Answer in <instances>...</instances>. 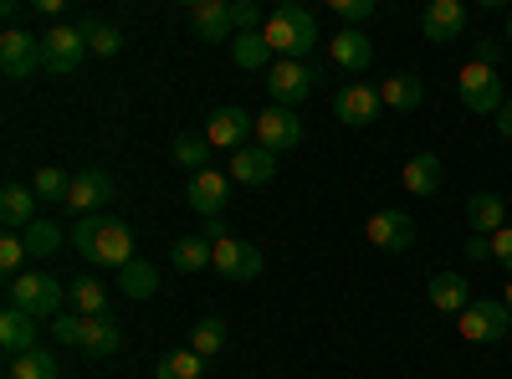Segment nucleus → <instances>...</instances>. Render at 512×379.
Masks as SVG:
<instances>
[{"mask_svg":"<svg viewBox=\"0 0 512 379\" xmlns=\"http://www.w3.org/2000/svg\"><path fill=\"white\" fill-rule=\"evenodd\" d=\"M72 246L88 262H98V267H118L123 272L128 262H134V231H128V221H118L113 210L108 216H82L72 226Z\"/></svg>","mask_w":512,"mask_h":379,"instance_id":"1","label":"nucleus"},{"mask_svg":"<svg viewBox=\"0 0 512 379\" xmlns=\"http://www.w3.org/2000/svg\"><path fill=\"white\" fill-rule=\"evenodd\" d=\"M420 31H425V41H456L461 31H466V6L461 0H431V6L420 11Z\"/></svg>","mask_w":512,"mask_h":379,"instance_id":"17","label":"nucleus"},{"mask_svg":"<svg viewBox=\"0 0 512 379\" xmlns=\"http://www.w3.org/2000/svg\"><path fill=\"white\" fill-rule=\"evenodd\" d=\"M210 149H216V144H210L205 139V129L200 134H175V139H169V159H175V164H185V170L190 175H200V170H210Z\"/></svg>","mask_w":512,"mask_h":379,"instance_id":"26","label":"nucleus"},{"mask_svg":"<svg viewBox=\"0 0 512 379\" xmlns=\"http://www.w3.org/2000/svg\"><path fill=\"white\" fill-rule=\"evenodd\" d=\"M118 287H123V298H134V303L154 298V292H159V272H154V262L134 257V262H128V267L118 272Z\"/></svg>","mask_w":512,"mask_h":379,"instance_id":"29","label":"nucleus"},{"mask_svg":"<svg viewBox=\"0 0 512 379\" xmlns=\"http://www.w3.org/2000/svg\"><path fill=\"white\" fill-rule=\"evenodd\" d=\"M420 98H425V82H420L415 72H395V77L379 88V103H384V108H400V113L420 108Z\"/></svg>","mask_w":512,"mask_h":379,"instance_id":"27","label":"nucleus"},{"mask_svg":"<svg viewBox=\"0 0 512 379\" xmlns=\"http://www.w3.org/2000/svg\"><path fill=\"white\" fill-rule=\"evenodd\" d=\"M77 31L88 36V52H98V57H118V52H123L118 26H108V21H98V16H82V21H77Z\"/></svg>","mask_w":512,"mask_h":379,"instance_id":"32","label":"nucleus"},{"mask_svg":"<svg viewBox=\"0 0 512 379\" xmlns=\"http://www.w3.org/2000/svg\"><path fill=\"white\" fill-rule=\"evenodd\" d=\"M36 339H41V328H36L31 313H21V308H6V313H0V349H6V359L31 354Z\"/></svg>","mask_w":512,"mask_h":379,"instance_id":"21","label":"nucleus"},{"mask_svg":"<svg viewBox=\"0 0 512 379\" xmlns=\"http://www.w3.org/2000/svg\"><path fill=\"white\" fill-rule=\"evenodd\" d=\"M231 16H236V36H241V31H262V26H267V11L256 6V0H236Z\"/></svg>","mask_w":512,"mask_h":379,"instance_id":"40","label":"nucleus"},{"mask_svg":"<svg viewBox=\"0 0 512 379\" xmlns=\"http://www.w3.org/2000/svg\"><path fill=\"white\" fill-rule=\"evenodd\" d=\"M82 323H88L82 313H62V318H52V328H47V333H52L57 344H72V349H77V344H82Z\"/></svg>","mask_w":512,"mask_h":379,"instance_id":"39","label":"nucleus"},{"mask_svg":"<svg viewBox=\"0 0 512 379\" xmlns=\"http://www.w3.org/2000/svg\"><path fill=\"white\" fill-rule=\"evenodd\" d=\"M200 236H205V241H210V246H216V241H226V236H231V231H226V221H221V216H216V221H205V231H200Z\"/></svg>","mask_w":512,"mask_h":379,"instance_id":"45","label":"nucleus"},{"mask_svg":"<svg viewBox=\"0 0 512 379\" xmlns=\"http://www.w3.org/2000/svg\"><path fill=\"white\" fill-rule=\"evenodd\" d=\"M62 303H67V287L47 272H21L6 282V308H21L31 313L36 323L41 318H62Z\"/></svg>","mask_w":512,"mask_h":379,"instance_id":"3","label":"nucleus"},{"mask_svg":"<svg viewBox=\"0 0 512 379\" xmlns=\"http://www.w3.org/2000/svg\"><path fill=\"white\" fill-rule=\"evenodd\" d=\"M328 57H333V67H344V72L359 77V72L374 62V47H369V36H364V31L349 26V31H338V36L328 41Z\"/></svg>","mask_w":512,"mask_h":379,"instance_id":"23","label":"nucleus"},{"mask_svg":"<svg viewBox=\"0 0 512 379\" xmlns=\"http://www.w3.org/2000/svg\"><path fill=\"white\" fill-rule=\"evenodd\" d=\"M323 82V72L313 62H287L277 57L272 72H267V93H272V108H297L303 98H313V88Z\"/></svg>","mask_w":512,"mask_h":379,"instance_id":"5","label":"nucleus"},{"mask_svg":"<svg viewBox=\"0 0 512 379\" xmlns=\"http://www.w3.org/2000/svg\"><path fill=\"white\" fill-rule=\"evenodd\" d=\"M507 41H512V16H507Z\"/></svg>","mask_w":512,"mask_h":379,"instance_id":"50","label":"nucleus"},{"mask_svg":"<svg viewBox=\"0 0 512 379\" xmlns=\"http://www.w3.org/2000/svg\"><path fill=\"white\" fill-rule=\"evenodd\" d=\"M400 185H405L410 195H420V200H431V195H441V185H446V164H441L431 149H420V154H410V159L400 164Z\"/></svg>","mask_w":512,"mask_h":379,"instance_id":"15","label":"nucleus"},{"mask_svg":"<svg viewBox=\"0 0 512 379\" xmlns=\"http://www.w3.org/2000/svg\"><path fill=\"white\" fill-rule=\"evenodd\" d=\"M492 262L507 267V277H512V226H502V231L492 236Z\"/></svg>","mask_w":512,"mask_h":379,"instance_id":"41","label":"nucleus"},{"mask_svg":"<svg viewBox=\"0 0 512 379\" xmlns=\"http://www.w3.org/2000/svg\"><path fill=\"white\" fill-rule=\"evenodd\" d=\"M379 88H369V82H344V88L333 93V113L338 123H349V129H369V123L379 118Z\"/></svg>","mask_w":512,"mask_h":379,"instance_id":"12","label":"nucleus"},{"mask_svg":"<svg viewBox=\"0 0 512 379\" xmlns=\"http://www.w3.org/2000/svg\"><path fill=\"white\" fill-rule=\"evenodd\" d=\"M36 190L31 185H6V190H0V221H6V231H31L41 216H36Z\"/></svg>","mask_w":512,"mask_h":379,"instance_id":"22","label":"nucleus"},{"mask_svg":"<svg viewBox=\"0 0 512 379\" xmlns=\"http://www.w3.org/2000/svg\"><path fill=\"white\" fill-rule=\"evenodd\" d=\"M0 16H6V31H16V21H21V6H16V0H6V6H0Z\"/></svg>","mask_w":512,"mask_h":379,"instance_id":"47","label":"nucleus"},{"mask_svg":"<svg viewBox=\"0 0 512 379\" xmlns=\"http://www.w3.org/2000/svg\"><path fill=\"white\" fill-rule=\"evenodd\" d=\"M190 210H200L205 221H216V216H226V205H231V175L226 170H200V175H190Z\"/></svg>","mask_w":512,"mask_h":379,"instance_id":"14","label":"nucleus"},{"mask_svg":"<svg viewBox=\"0 0 512 379\" xmlns=\"http://www.w3.org/2000/svg\"><path fill=\"white\" fill-rule=\"evenodd\" d=\"M36 16H62V0H36Z\"/></svg>","mask_w":512,"mask_h":379,"instance_id":"48","label":"nucleus"},{"mask_svg":"<svg viewBox=\"0 0 512 379\" xmlns=\"http://www.w3.org/2000/svg\"><path fill=\"white\" fill-rule=\"evenodd\" d=\"M231 47H236V67H246V72H272V57H277V52L267 47L262 31H241Z\"/></svg>","mask_w":512,"mask_h":379,"instance_id":"30","label":"nucleus"},{"mask_svg":"<svg viewBox=\"0 0 512 379\" xmlns=\"http://www.w3.org/2000/svg\"><path fill=\"white\" fill-rule=\"evenodd\" d=\"M502 303H507V313H512V277H507V287H502Z\"/></svg>","mask_w":512,"mask_h":379,"instance_id":"49","label":"nucleus"},{"mask_svg":"<svg viewBox=\"0 0 512 379\" xmlns=\"http://www.w3.org/2000/svg\"><path fill=\"white\" fill-rule=\"evenodd\" d=\"M497 134H502V139H512V98H507V108L497 113Z\"/></svg>","mask_w":512,"mask_h":379,"instance_id":"46","label":"nucleus"},{"mask_svg":"<svg viewBox=\"0 0 512 379\" xmlns=\"http://www.w3.org/2000/svg\"><path fill=\"white\" fill-rule=\"evenodd\" d=\"M456 98H461V108H472V113H492V118L507 108L497 67H487V62H477V57L456 72Z\"/></svg>","mask_w":512,"mask_h":379,"instance_id":"4","label":"nucleus"},{"mask_svg":"<svg viewBox=\"0 0 512 379\" xmlns=\"http://www.w3.org/2000/svg\"><path fill=\"white\" fill-rule=\"evenodd\" d=\"M262 36H267V47L287 62H308L318 52V21H313L308 6H297V0H282V6L267 16Z\"/></svg>","mask_w":512,"mask_h":379,"instance_id":"2","label":"nucleus"},{"mask_svg":"<svg viewBox=\"0 0 512 379\" xmlns=\"http://www.w3.org/2000/svg\"><path fill=\"white\" fill-rule=\"evenodd\" d=\"M0 72H6V82H31L41 72V36H31V31L0 36Z\"/></svg>","mask_w":512,"mask_h":379,"instance_id":"10","label":"nucleus"},{"mask_svg":"<svg viewBox=\"0 0 512 379\" xmlns=\"http://www.w3.org/2000/svg\"><path fill=\"white\" fill-rule=\"evenodd\" d=\"M190 349H195L200 359L221 354V349H226V323H221V318H200V323L190 328Z\"/></svg>","mask_w":512,"mask_h":379,"instance_id":"36","label":"nucleus"},{"mask_svg":"<svg viewBox=\"0 0 512 379\" xmlns=\"http://www.w3.org/2000/svg\"><path fill=\"white\" fill-rule=\"evenodd\" d=\"M425 298H431V308H436V313H456V318L477 303V298H472V282H466L461 272H436V277H431V292H425Z\"/></svg>","mask_w":512,"mask_h":379,"instance_id":"20","label":"nucleus"},{"mask_svg":"<svg viewBox=\"0 0 512 379\" xmlns=\"http://www.w3.org/2000/svg\"><path fill=\"white\" fill-rule=\"evenodd\" d=\"M456 328H461V339H472V344H502L512 333V313H507L502 298H477L456 318Z\"/></svg>","mask_w":512,"mask_h":379,"instance_id":"6","label":"nucleus"},{"mask_svg":"<svg viewBox=\"0 0 512 379\" xmlns=\"http://www.w3.org/2000/svg\"><path fill=\"white\" fill-rule=\"evenodd\" d=\"M200 374H205V359L195 349H175L154 364V379H200Z\"/></svg>","mask_w":512,"mask_h":379,"instance_id":"34","label":"nucleus"},{"mask_svg":"<svg viewBox=\"0 0 512 379\" xmlns=\"http://www.w3.org/2000/svg\"><path fill=\"white\" fill-rule=\"evenodd\" d=\"M236 185H272L277 180V154L262 149V144H246L231 154V170H226Z\"/></svg>","mask_w":512,"mask_h":379,"instance_id":"18","label":"nucleus"},{"mask_svg":"<svg viewBox=\"0 0 512 379\" xmlns=\"http://www.w3.org/2000/svg\"><path fill=\"white\" fill-rule=\"evenodd\" d=\"M31 190H36V200H47V205H67V190H72V180L57 170V164H41V170L31 175Z\"/></svg>","mask_w":512,"mask_h":379,"instance_id":"35","label":"nucleus"},{"mask_svg":"<svg viewBox=\"0 0 512 379\" xmlns=\"http://www.w3.org/2000/svg\"><path fill=\"white\" fill-rule=\"evenodd\" d=\"M190 26H195L200 41H231L236 36V16H231L226 0H195V6H190Z\"/></svg>","mask_w":512,"mask_h":379,"instance_id":"19","label":"nucleus"},{"mask_svg":"<svg viewBox=\"0 0 512 379\" xmlns=\"http://www.w3.org/2000/svg\"><path fill=\"white\" fill-rule=\"evenodd\" d=\"M82 57H88V36H82L77 26H52V31H41V72L67 77V72L82 67Z\"/></svg>","mask_w":512,"mask_h":379,"instance_id":"7","label":"nucleus"},{"mask_svg":"<svg viewBox=\"0 0 512 379\" xmlns=\"http://www.w3.org/2000/svg\"><path fill=\"white\" fill-rule=\"evenodd\" d=\"M364 236H369V246L390 251V257H405V251L415 246V221L405 216L400 205H384V210H374V216L364 221Z\"/></svg>","mask_w":512,"mask_h":379,"instance_id":"8","label":"nucleus"},{"mask_svg":"<svg viewBox=\"0 0 512 379\" xmlns=\"http://www.w3.org/2000/svg\"><path fill=\"white\" fill-rule=\"evenodd\" d=\"M466 221H472V236H497V231L507 226V205H502V195L477 190L472 200H466Z\"/></svg>","mask_w":512,"mask_h":379,"instance_id":"24","label":"nucleus"},{"mask_svg":"<svg viewBox=\"0 0 512 379\" xmlns=\"http://www.w3.org/2000/svg\"><path fill=\"white\" fill-rule=\"evenodd\" d=\"M169 262H175V272H205V267H216V251H210L205 236H180L169 246Z\"/></svg>","mask_w":512,"mask_h":379,"instance_id":"28","label":"nucleus"},{"mask_svg":"<svg viewBox=\"0 0 512 379\" xmlns=\"http://www.w3.org/2000/svg\"><path fill=\"white\" fill-rule=\"evenodd\" d=\"M466 257H472V262H492V236H472V241H466Z\"/></svg>","mask_w":512,"mask_h":379,"instance_id":"43","label":"nucleus"},{"mask_svg":"<svg viewBox=\"0 0 512 379\" xmlns=\"http://www.w3.org/2000/svg\"><path fill=\"white\" fill-rule=\"evenodd\" d=\"M256 144L272 154H287L303 144V118H297V108H267L256 118Z\"/></svg>","mask_w":512,"mask_h":379,"instance_id":"13","label":"nucleus"},{"mask_svg":"<svg viewBox=\"0 0 512 379\" xmlns=\"http://www.w3.org/2000/svg\"><path fill=\"white\" fill-rule=\"evenodd\" d=\"M77 349L88 354V359H113L123 349V333H118L113 318H88V323H82V344Z\"/></svg>","mask_w":512,"mask_h":379,"instance_id":"25","label":"nucleus"},{"mask_svg":"<svg viewBox=\"0 0 512 379\" xmlns=\"http://www.w3.org/2000/svg\"><path fill=\"white\" fill-rule=\"evenodd\" d=\"M108 205H113V175H108V170L88 164V170L72 175L67 210H77V216H108Z\"/></svg>","mask_w":512,"mask_h":379,"instance_id":"9","label":"nucleus"},{"mask_svg":"<svg viewBox=\"0 0 512 379\" xmlns=\"http://www.w3.org/2000/svg\"><path fill=\"white\" fill-rule=\"evenodd\" d=\"M477 62L497 67V62H502V47H497V41H477Z\"/></svg>","mask_w":512,"mask_h":379,"instance_id":"44","label":"nucleus"},{"mask_svg":"<svg viewBox=\"0 0 512 379\" xmlns=\"http://www.w3.org/2000/svg\"><path fill=\"white\" fill-rule=\"evenodd\" d=\"M6 379H62V364H57V359H52L47 349H31V354L11 359Z\"/></svg>","mask_w":512,"mask_h":379,"instance_id":"33","label":"nucleus"},{"mask_svg":"<svg viewBox=\"0 0 512 379\" xmlns=\"http://www.w3.org/2000/svg\"><path fill=\"white\" fill-rule=\"evenodd\" d=\"M333 11L344 21H369L374 16V0H333Z\"/></svg>","mask_w":512,"mask_h":379,"instance_id":"42","label":"nucleus"},{"mask_svg":"<svg viewBox=\"0 0 512 379\" xmlns=\"http://www.w3.org/2000/svg\"><path fill=\"white\" fill-rule=\"evenodd\" d=\"M21 262H26V236L6 231L0 236V267H6V277H21Z\"/></svg>","mask_w":512,"mask_h":379,"instance_id":"38","label":"nucleus"},{"mask_svg":"<svg viewBox=\"0 0 512 379\" xmlns=\"http://www.w3.org/2000/svg\"><path fill=\"white\" fill-rule=\"evenodd\" d=\"M246 134H256V118L241 113V108H216L205 118V139L216 144V149H246Z\"/></svg>","mask_w":512,"mask_h":379,"instance_id":"16","label":"nucleus"},{"mask_svg":"<svg viewBox=\"0 0 512 379\" xmlns=\"http://www.w3.org/2000/svg\"><path fill=\"white\" fill-rule=\"evenodd\" d=\"M26 251H31V257H57V251H62V226L57 221H36L26 231Z\"/></svg>","mask_w":512,"mask_h":379,"instance_id":"37","label":"nucleus"},{"mask_svg":"<svg viewBox=\"0 0 512 379\" xmlns=\"http://www.w3.org/2000/svg\"><path fill=\"white\" fill-rule=\"evenodd\" d=\"M216 251V272L226 277V282H256L262 277V246H251V241H241V236H226V241H216L210 246Z\"/></svg>","mask_w":512,"mask_h":379,"instance_id":"11","label":"nucleus"},{"mask_svg":"<svg viewBox=\"0 0 512 379\" xmlns=\"http://www.w3.org/2000/svg\"><path fill=\"white\" fill-rule=\"evenodd\" d=\"M67 292H72V313H82V318H108V287H103L98 277H77Z\"/></svg>","mask_w":512,"mask_h":379,"instance_id":"31","label":"nucleus"}]
</instances>
